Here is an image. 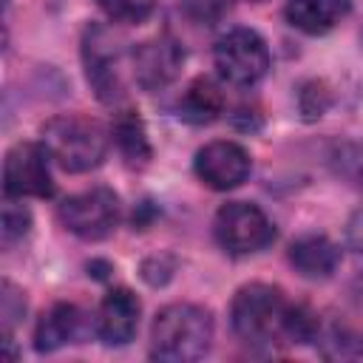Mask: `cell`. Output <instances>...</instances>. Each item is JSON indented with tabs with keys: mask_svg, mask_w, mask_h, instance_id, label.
Instances as JSON below:
<instances>
[{
	"mask_svg": "<svg viewBox=\"0 0 363 363\" xmlns=\"http://www.w3.org/2000/svg\"><path fill=\"white\" fill-rule=\"evenodd\" d=\"M233 329L252 346L275 343H309L318 335V318L292 303L272 284H247L235 292L230 306Z\"/></svg>",
	"mask_w": 363,
	"mask_h": 363,
	"instance_id": "obj_1",
	"label": "cell"
},
{
	"mask_svg": "<svg viewBox=\"0 0 363 363\" xmlns=\"http://www.w3.org/2000/svg\"><path fill=\"white\" fill-rule=\"evenodd\" d=\"M213 315L196 303H170L159 309L150 326V354L164 363H193L210 352Z\"/></svg>",
	"mask_w": 363,
	"mask_h": 363,
	"instance_id": "obj_2",
	"label": "cell"
},
{
	"mask_svg": "<svg viewBox=\"0 0 363 363\" xmlns=\"http://www.w3.org/2000/svg\"><path fill=\"white\" fill-rule=\"evenodd\" d=\"M43 145L62 170L85 173L102 164L108 153V133L96 119L65 113L43 125Z\"/></svg>",
	"mask_w": 363,
	"mask_h": 363,
	"instance_id": "obj_3",
	"label": "cell"
},
{
	"mask_svg": "<svg viewBox=\"0 0 363 363\" xmlns=\"http://www.w3.org/2000/svg\"><path fill=\"white\" fill-rule=\"evenodd\" d=\"M213 60L230 85H255L269 68V48L258 31L233 28L216 43Z\"/></svg>",
	"mask_w": 363,
	"mask_h": 363,
	"instance_id": "obj_4",
	"label": "cell"
},
{
	"mask_svg": "<svg viewBox=\"0 0 363 363\" xmlns=\"http://www.w3.org/2000/svg\"><path fill=\"white\" fill-rule=\"evenodd\" d=\"M213 233H216V241L233 255L258 252L267 244H272V238H275V227L264 216V210H258L255 204H247V201L224 204L216 213Z\"/></svg>",
	"mask_w": 363,
	"mask_h": 363,
	"instance_id": "obj_5",
	"label": "cell"
},
{
	"mask_svg": "<svg viewBox=\"0 0 363 363\" xmlns=\"http://www.w3.org/2000/svg\"><path fill=\"white\" fill-rule=\"evenodd\" d=\"M48 150L43 142H17L3 162V193L6 199H48L54 196V179L48 170Z\"/></svg>",
	"mask_w": 363,
	"mask_h": 363,
	"instance_id": "obj_6",
	"label": "cell"
},
{
	"mask_svg": "<svg viewBox=\"0 0 363 363\" xmlns=\"http://www.w3.org/2000/svg\"><path fill=\"white\" fill-rule=\"evenodd\" d=\"M62 227L79 238L99 241L119 221V199L108 187H91L85 193L68 196L57 210Z\"/></svg>",
	"mask_w": 363,
	"mask_h": 363,
	"instance_id": "obj_7",
	"label": "cell"
},
{
	"mask_svg": "<svg viewBox=\"0 0 363 363\" xmlns=\"http://www.w3.org/2000/svg\"><path fill=\"white\" fill-rule=\"evenodd\" d=\"M184 62V48L173 34H156L133 48L130 65H133V79L142 91H159L170 85Z\"/></svg>",
	"mask_w": 363,
	"mask_h": 363,
	"instance_id": "obj_8",
	"label": "cell"
},
{
	"mask_svg": "<svg viewBox=\"0 0 363 363\" xmlns=\"http://www.w3.org/2000/svg\"><path fill=\"white\" fill-rule=\"evenodd\" d=\"M82 57H85V71H88V82L94 85L96 96L102 102H116L122 96V79H119V45L116 37L102 28L94 26L85 34L82 43Z\"/></svg>",
	"mask_w": 363,
	"mask_h": 363,
	"instance_id": "obj_9",
	"label": "cell"
},
{
	"mask_svg": "<svg viewBox=\"0 0 363 363\" xmlns=\"http://www.w3.org/2000/svg\"><path fill=\"white\" fill-rule=\"evenodd\" d=\"M250 153L235 142H210L196 153V176L213 190H233L250 176Z\"/></svg>",
	"mask_w": 363,
	"mask_h": 363,
	"instance_id": "obj_10",
	"label": "cell"
},
{
	"mask_svg": "<svg viewBox=\"0 0 363 363\" xmlns=\"http://www.w3.org/2000/svg\"><path fill=\"white\" fill-rule=\"evenodd\" d=\"M139 312H142V303L128 286L111 289L102 298L99 312H96L99 340L108 346H125L128 340H133L136 326H139Z\"/></svg>",
	"mask_w": 363,
	"mask_h": 363,
	"instance_id": "obj_11",
	"label": "cell"
},
{
	"mask_svg": "<svg viewBox=\"0 0 363 363\" xmlns=\"http://www.w3.org/2000/svg\"><path fill=\"white\" fill-rule=\"evenodd\" d=\"M352 11L349 0H289L284 17L303 34H326Z\"/></svg>",
	"mask_w": 363,
	"mask_h": 363,
	"instance_id": "obj_12",
	"label": "cell"
},
{
	"mask_svg": "<svg viewBox=\"0 0 363 363\" xmlns=\"http://www.w3.org/2000/svg\"><path fill=\"white\" fill-rule=\"evenodd\" d=\"M224 105H227V99H224L221 85L210 77H196L184 88L176 111L190 125H210L224 113Z\"/></svg>",
	"mask_w": 363,
	"mask_h": 363,
	"instance_id": "obj_13",
	"label": "cell"
},
{
	"mask_svg": "<svg viewBox=\"0 0 363 363\" xmlns=\"http://www.w3.org/2000/svg\"><path fill=\"white\" fill-rule=\"evenodd\" d=\"M289 264L303 278H329L340 264V250L326 235H303L289 247Z\"/></svg>",
	"mask_w": 363,
	"mask_h": 363,
	"instance_id": "obj_14",
	"label": "cell"
},
{
	"mask_svg": "<svg viewBox=\"0 0 363 363\" xmlns=\"http://www.w3.org/2000/svg\"><path fill=\"white\" fill-rule=\"evenodd\" d=\"M79 332H82V312L74 303H54L37 323L34 349L37 352H54V349L77 340Z\"/></svg>",
	"mask_w": 363,
	"mask_h": 363,
	"instance_id": "obj_15",
	"label": "cell"
},
{
	"mask_svg": "<svg viewBox=\"0 0 363 363\" xmlns=\"http://www.w3.org/2000/svg\"><path fill=\"white\" fill-rule=\"evenodd\" d=\"M113 142L122 153V159L130 167H145L150 162V142L145 133L142 119L133 111H122L113 122Z\"/></svg>",
	"mask_w": 363,
	"mask_h": 363,
	"instance_id": "obj_16",
	"label": "cell"
},
{
	"mask_svg": "<svg viewBox=\"0 0 363 363\" xmlns=\"http://www.w3.org/2000/svg\"><path fill=\"white\" fill-rule=\"evenodd\" d=\"M96 3L116 23H145L156 9V0H96Z\"/></svg>",
	"mask_w": 363,
	"mask_h": 363,
	"instance_id": "obj_17",
	"label": "cell"
},
{
	"mask_svg": "<svg viewBox=\"0 0 363 363\" xmlns=\"http://www.w3.org/2000/svg\"><path fill=\"white\" fill-rule=\"evenodd\" d=\"M28 227H31V213L9 199L3 207V244L20 241L28 233Z\"/></svg>",
	"mask_w": 363,
	"mask_h": 363,
	"instance_id": "obj_18",
	"label": "cell"
},
{
	"mask_svg": "<svg viewBox=\"0 0 363 363\" xmlns=\"http://www.w3.org/2000/svg\"><path fill=\"white\" fill-rule=\"evenodd\" d=\"M329 91L323 82H309L303 91H301V111L306 113V119H315L320 116L326 108H329Z\"/></svg>",
	"mask_w": 363,
	"mask_h": 363,
	"instance_id": "obj_19",
	"label": "cell"
},
{
	"mask_svg": "<svg viewBox=\"0 0 363 363\" xmlns=\"http://www.w3.org/2000/svg\"><path fill=\"white\" fill-rule=\"evenodd\" d=\"M23 309H26V301H23V295L6 281L3 284V318H6V332H9V326H11V320L14 318H20L23 315Z\"/></svg>",
	"mask_w": 363,
	"mask_h": 363,
	"instance_id": "obj_20",
	"label": "cell"
},
{
	"mask_svg": "<svg viewBox=\"0 0 363 363\" xmlns=\"http://www.w3.org/2000/svg\"><path fill=\"white\" fill-rule=\"evenodd\" d=\"M346 244H349L354 252H363V207L354 210V216H352L349 224H346Z\"/></svg>",
	"mask_w": 363,
	"mask_h": 363,
	"instance_id": "obj_21",
	"label": "cell"
},
{
	"mask_svg": "<svg viewBox=\"0 0 363 363\" xmlns=\"http://www.w3.org/2000/svg\"><path fill=\"white\" fill-rule=\"evenodd\" d=\"M250 3H264V0H250Z\"/></svg>",
	"mask_w": 363,
	"mask_h": 363,
	"instance_id": "obj_22",
	"label": "cell"
},
{
	"mask_svg": "<svg viewBox=\"0 0 363 363\" xmlns=\"http://www.w3.org/2000/svg\"><path fill=\"white\" fill-rule=\"evenodd\" d=\"M360 40H363V37H360Z\"/></svg>",
	"mask_w": 363,
	"mask_h": 363,
	"instance_id": "obj_23",
	"label": "cell"
}]
</instances>
